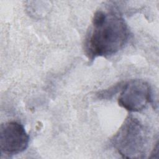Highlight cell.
<instances>
[{
    "mask_svg": "<svg viewBox=\"0 0 159 159\" xmlns=\"http://www.w3.org/2000/svg\"><path fill=\"white\" fill-rule=\"evenodd\" d=\"M129 29L116 10L99 9L94 13L84 41V50L89 61L116 53L127 43Z\"/></svg>",
    "mask_w": 159,
    "mask_h": 159,
    "instance_id": "cell-1",
    "label": "cell"
},
{
    "mask_svg": "<svg viewBox=\"0 0 159 159\" xmlns=\"http://www.w3.org/2000/svg\"><path fill=\"white\" fill-rule=\"evenodd\" d=\"M111 142L123 158H143L150 148L149 133L138 119L129 116L112 138Z\"/></svg>",
    "mask_w": 159,
    "mask_h": 159,
    "instance_id": "cell-2",
    "label": "cell"
},
{
    "mask_svg": "<svg viewBox=\"0 0 159 159\" xmlns=\"http://www.w3.org/2000/svg\"><path fill=\"white\" fill-rule=\"evenodd\" d=\"M118 104L130 112H140L152 101V88L143 80H132L121 88Z\"/></svg>",
    "mask_w": 159,
    "mask_h": 159,
    "instance_id": "cell-3",
    "label": "cell"
},
{
    "mask_svg": "<svg viewBox=\"0 0 159 159\" xmlns=\"http://www.w3.org/2000/svg\"><path fill=\"white\" fill-rule=\"evenodd\" d=\"M29 137L24 126L16 121L2 124L0 128V148L2 154L11 156L27 148Z\"/></svg>",
    "mask_w": 159,
    "mask_h": 159,
    "instance_id": "cell-4",
    "label": "cell"
}]
</instances>
